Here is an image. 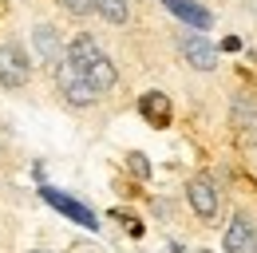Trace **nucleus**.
Segmentation results:
<instances>
[{
    "instance_id": "14",
    "label": "nucleus",
    "mask_w": 257,
    "mask_h": 253,
    "mask_svg": "<svg viewBox=\"0 0 257 253\" xmlns=\"http://www.w3.org/2000/svg\"><path fill=\"white\" fill-rule=\"evenodd\" d=\"M79 253H95V249H79Z\"/></svg>"
},
{
    "instance_id": "12",
    "label": "nucleus",
    "mask_w": 257,
    "mask_h": 253,
    "mask_svg": "<svg viewBox=\"0 0 257 253\" xmlns=\"http://www.w3.org/2000/svg\"><path fill=\"white\" fill-rule=\"evenodd\" d=\"M60 4H64L67 12H75V16H87V12H95V8H91V0H60Z\"/></svg>"
},
{
    "instance_id": "8",
    "label": "nucleus",
    "mask_w": 257,
    "mask_h": 253,
    "mask_svg": "<svg viewBox=\"0 0 257 253\" xmlns=\"http://www.w3.org/2000/svg\"><path fill=\"white\" fill-rule=\"evenodd\" d=\"M162 8H166V12H174V16H178L186 28H194V32H206L210 24H214V16H210L198 0H162Z\"/></svg>"
},
{
    "instance_id": "1",
    "label": "nucleus",
    "mask_w": 257,
    "mask_h": 253,
    "mask_svg": "<svg viewBox=\"0 0 257 253\" xmlns=\"http://www.w3.org/2000/svg\"><path fill=\"white\" fill-rule=\"evenodd\" d=\"M64 56L83 71V79L95 87V95H103V91H111V87H115L119 71H115V63L103 56V48H99L91 36H75V40H71V48H67Z\"/></svg>"
},
{
    "instance_id": "4",
    "label": "nucleus",
    "mask_w": 257,
    "mask_h": 253,
    "mask_svg": "<svg viewBox=\"0 0 257 253\" xmlns=\"http://www.w3.org/2000/svg\"><path fill=\"white\" fill-rule=\"evenodd\" d=\"M178 52L186 56V63L194 71H214L218 67V48L206 36H198V32H182L178 36Z\"/></svg>"
},
{
    "instance_id": "6",
    "label": "nucleus",
    "mask_w": 257,
    "mask_h": 253,
    "mask_svg": "<svg viewBox=\"0 0 257 253\" xmlns=\"http://www.w3.org/2000/svg\"><path fill=\"white\" fill-rule=\"evenodd\" d=\"M186 198H190V206H194V214H198V218H206V221L218 218V186H214V178H210V174L190 178Z\"/></svg>"
},
{
    "instance_id": "10",
    "label": "nucleus",
    "mask_w": 257,
    "mask_h": 253,
    "mask_svg": "<svg viewBox=\"0 0 257 253\" xmlns=\"http://www.w3.org/2000/svg\"><path fill=\"white\" fill-rule=\"evenodd\" d=\"M139 111H143V119L155 126H166L170 123V99L162 91H147L143 99H139Z\"/></svg>"
},
{
    "instance_id": "7",
    "label": "nucleus",
    "mask_w": 257,
    "mask_h": 253,
    "mask_svg": "<svg viewBox=\"0 0 257 253\" xmlns=\"http://www.w3.org/2000/svg\"><path fill=\"white\" fill-rule=\"evenodd\" d=\"M32 48L36 56H40V63H56L64 60V44H60V28L56 24H36L32 28Z\"/></svg>"
},
{
    "instance_id": "3",
    "label": "nucleus",
    "mask_w": 257,
    "mask_h": 253,
    "mask_svg": "<svg viewBox=\"0 0 257 253\" xmlns=\"http://www.w3.org/2000/svg\"><path fill=\"white\" fill-rule=\"evenodd\" d=\"M32 75V63L20 44H0V87H24Z\"/></svg>"
},
{
    "instance_id": "13",
    "label": "nucleus",
    "mask_w": 257,
    "mask_h": 253,
    "mask_svg": "<svg viewBox=\"0 0 257 253\" xmlns=\"http://www.w3.org/2000/svg\"><path fill=\"white\" fill-rule=\"evenodd\" d=\"M131 170L147 178V174H151V162H147V158H143V155H131Z\"/></svg>"
},
{
    "instance_id": "2",
    "label": "nucleus",
    "mask_w": 257,
    "mask_h": 253,
    "mask_svg": "<svg viewBox=\"0 0 257 253\" xmlns=\"http://www.w3.org/2000/svg\"><path fill=\"white\" fill-rule=\"evenodd\" d=\"M56 87H60V91H64V99H67V103H75V107H91V103L99 99L95 87L83 79V71L67 60V56L56 63Z\"/></svg>"
},
{
    "instance_id": "11",
    "label": "nucleus",
    "mask_w": 257,
    "mask_h": 253,
    "mask_svg": "<svg viewBox=\"0 0 257 253\" xmlns=\"http://www.w3.org/2000/svg\"><path fill=\"white\" fill-rule=\"evenodd\" d=\"M91 8H95L103 20H111V24H123L127 20V0H91Z\"/></svg>"
},
{
    "instance_id": "9",
    "label": "nucleus",
    "mask_w": 257,
    "mask_h": 253,
    "mask_svg": "<svg viewBox=\"0 0 257 253\" xmlns=\"http://www.w3.org/2000/svg\"><path fill=\"white\" fill-rule=\"evenodd\" d=\"M225 253H257V229L249 218H233L225 229Z\"/></svg>"
},
{
    "instance_id": "5",
    "label": "nucleus",
    "mask_w": 257,
    "mask_h": 253,
    "mask_svg": "<svg viewBox=\"0 0 257 253\" xmlns=\"http://www.w3.org/2000/svg\"><path fill=\"white\" fill-rule=\"evenodd\" d=\"M40 198L52 206V210H60V214H67L71 221H79L83 229H99V221H95V214L83 206V202H75V198H67L64 190H56V186H44L40 190Z\"/></svg>"
},
{
    "instance_id": "15",
    "label": "nucleus",
    "mask_w": 257,
    "mask_h": 253,
    "mask_svg": "<svg viewBox=\"0 0 257 253\" xmlns=\"http://www.w3.org/2000/svg\"><path fill=\"white\" fill-rule=\"evenodd\" d=\"M32 253H40V249H32Z\"/></svg>"
}]
</instances>
